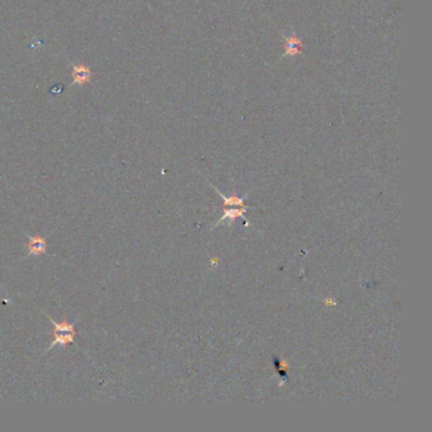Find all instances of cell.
Segmentation results:
<instances>
[{"label": "cell", "instance_id": "1", "mask_svg": "<svg viewBox=\"0 0 432 432\" xmlns=\"http://www.w3.org/2000/svg\"><path fill=\"white\" fill-rule=\"evenodd\" d=\"M47 318L50 320L51 325L53 326V340L51 341L50 346L47 347L46 351H50L52 347L57 346V345H60V346L63 347H66L68 345L73 344V342L75 341L76 331H75V325H74V323L68 322L66 318H64L61 322H56V321H53L52 318L48 317V316H47Z\"/></svg>", "mask_w": 432, "mask_h": 432}, {"label": "cell", "instance_id": "2", "mask_svg": "<svg viewBox=\"0 0 432 432\" xmlns=\"http://www.w3.org/2000/svg\"><path fill=\"white\" fill-rule=\"evenodd\" d=\"M27 248H28L29 255L34 256H41L43 254H46L47 251V241L44 237L36 234V236H28V243H27Z\"/></svg>", "mask_w": 432, "mask_h": 432}, {"label": "cell", "instance_id": "3", "mask_svg": "<svg viewBox=\"0 0 432 432\" xmlns=\"http://www.w3.org/2000/svg\"><path fill=\"white\" fill-rule=\"evenodd\" d=\"M93 73H91L90 69L88 68L84 64H79L73 68V79H74V85L83 86L85 84H88L90 81Z\"/></svg>", "mask_w": 432, "mask_h": 432}, {"label": "cell", "instance_id": "4", "mask_svg": "<svg viewBox=\"0 0 432 432\" xmlns=\"http://www.w3.org/2000/svg\"><path fill=\"white\" fill-rule=\"evenodd\" d=\"M248 209H250V207H241V208H238V209L224 208V214L218 219V222L214 224V227L218 226L221 222L226 221V219H228L231 223H233V222L236 221L237 218H239V217H241V218H245V217H243V214H245V212L248 211Z\"/></svg>", "mask_w": 432, "mask_h": 432}, {"label": "cell", "instance_id": "5", "mask_svg": "<svg viewBox=\"0 0 432 432\" xmlns=\"http://www.w3.org/2000/svg\"><path fill=\"white\" fill-rule=\"evenodd\" d=\"M214 189H216V188H214ZM216 192L219 194V197L223 199V208H227V207H248L243 203V198H238L236 194H233L231 198H226L223 194L219 193L218 189H216Z\"/></svg>", "mask_w": 432, "mask_h": 432}]
</instances>
